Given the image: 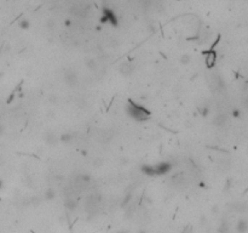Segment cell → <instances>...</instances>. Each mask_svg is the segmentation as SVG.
<instances>
[{
  "mask_svg": "<svg viewBox=\"0 0 248 233\" xmlns=\"http://www.w3.org/2000/svg\"><path fill=\"white\" fill-rule=\"evenodd\" d=\"M139 233H147V232H145V231H140Z\"/></svg>",
  "mask_w": 248,
  "mask_h": 233,
  "instance_id": "4dcf8cb0",
  "label": "cell"
},
{
  "mask_svg": "<svg viewBox=\"0 0 248 233\" xmlns=\"http://www.w3.org/2000/svg\"><path fill=\"white\" fill-rule=\"evenodd\" d=\"M64 26H65V27L72 26V21H70V20H65V21H64Z\"/></svg>",
  "mask_w": 248,
  "mask_h": 233,
  "instance_id": "484cf974",
  "label": "cell"
},
{
  "mask_svg": "<svg viewBox=\"0 0 248 233\" xmlns=\"http://www.w3.org/2000/svg\"><path fill=\"white\" fill-rule=\"evenodd\" d=\"M133 72V64L131 62H123L120 64V73L122 75H131Z\"/></svg>",
  "mask_w": 248,
  "mask_h": 233,
  "instance_id": "8992f818",
  "label": "cell"
},
{
  "mask_svg": "<svg viewBox=\"0 0 248 233\" xmlns=\"http://www.w3.org/2000/svg\"><path fill=\"white\" fill-rule=\"evenodd\" d=\"M128 163V158H126V157H122L121 159H120V164L121 165H126Z\"/></svg>",
  "mask_w": 248,
  "mask_h": 233,
  "instance_id": "7402d4cb",
  "label": "cell"
},
{
  "mask_svg": "<svg viewBox=\"0 0 248 233\" xmlns=\"http://www.w3.org/2000/svg\"><path fill=\"white\" fill-rule=\"evenodd\" d=\"M140 170H142V172L148 175V176H155V174H154V166H151V165H143V166L140 168Z\"/></svg>",
  "mask_w": 248,
  "mask_h": 233,
  "instance_id": "7c38bea8",
  "label": "cell"
},
{
  "mask_svg": "<svg viewBox=\"0 0 248 233\" xmlns=\"http://www.w3.org/2000/svg\"><path fill=\"white\" fill-rule=\"evenodd\" d=\"M50 101H51L52 103H55V102L57 101V96H56V95H51V98H50Z\"/></svg>",
  "mask_w": 248,
  "mask_h": 233,
  "instance_id": "d4e9b609",
  "label": "cell"
},
{
  "mask_svg": "<svg viewBox=\"0 0 248 233\" xmlns=\"http://www.w3.org/2000/svg\"><path fill=\"white\" fill-rule=\"evenodd\" d=\"M131 200H132V194H127L125 198H123V200H122V203H121V206H127L128 204H131Z\"/></svg>",
  "mask_w": 248,
  "mask_h": 233,
  "instance_id": "ac0fdd59",
  "label": "cell"
},
{
  "mask_svg": "<svg viewBox=\"0 0 248 233\" xmlns=\"http://www.w3.org/2000/svg\"><path fill=\"white\" fill-rule=\"evenodd\" d=\"M218 233H230V227L226 222H223L219 227H218Z\"/></svg>",
  "mask_w": 248,
  "mask_h": 233,
  "instance_id": "9a60e30c",
  "label": "cell"
},
{
  "mask_svg": "<svg viewBox=\"0 0 248 233\" xmlns=\"http://www.w3.org/2000/svg\"><path fill=\"white\" fill-rule=\"evenodd\" d=\"M205 53H207V57H206V64L208 68H212L216 62H217V52L214 50H209V51H206Z\"/></svg>",
  "mask_w": 248,
  "mask_h": 233,
  "instance_id": "5b68a950",
  "label": "cell"
},
{
  "mask_svg": "<svg viewBox=\"0 0 248 233\" xmlns=\"http://www.w3.org/2000/svg\"><path fill=\"white\" fill-rule=\"evenodd\" d=\"M55 24H56V23H55V21H54V20H48V21H47V23H46V26H47L48 28L55 27Z\"/></svg>",
  "mask_w": 248,
  "mask_h": 233,
  "instance_id": "603a6c76",
  "label": "cell"
},
{
  "mask_svg": "<svg viewBox=\"0 0 248 233\" xmlns=\"http://www.w3.org/2000/svg\"><path fill=\"white\" fill-rule=\"evenodd\" d=\"M64 206L69 211H74L76 209V202L74 200V198H72V197H67L65 200H64Z\"/></svg>",
  "mask_w": 248,
  "mask_h": 233,
  "instance_id": "52a82bcc",
  "label": "cell"
},
{
  "mask_svg": "<svg viewBox=\"0 0 248 233\" xmlns=\"http://www.w3.org/2000/svg\"><path fill=\"white\" fill-rule=\"evenodd\" d=\"M59 140L62 141V142H64V143H68V142H70L73 140V135L72 134H63L61 137H59Z\"/></svg>",
  "mask_w": 248,
  "mask_h": 233,
  "instance_id": "e0dca14e",
  "label": "cell"
},
{
  "mask_svg": "<svg viewBox=\"0 0 248 233\" xmlns=\"http://www.w3.org/2000/svg\"><path fill=\"white\" fill-rule=\"evenodd\" d=\"M85 63H86V67L90 70H95L97 68V63H96V61L93 58H87Z\"/></svg>",
  "mask_w": 248,
  "mask_h": 233,
  "instance_id": "4fadbf2b",
  "label": "cell"
},
{
  "mask_svg": "<svg viewBox=\"0 0 248 233\" xmlns=\"http://www.w3.org/2000/svg\"><path fill=\"white\" fill-rule=\"evenodd\" d=\"M226 120H227L226 115H224V114H218V115L214 118L213 123H214V125H217V126H223V125L226 123Z\"/></svg>",
  "mask_w": 248,
  "mask_h": 233,
  "instance_id": "9c48e42d",
  "label": "cell"
},
{
  "mask_svg": "<svg viewBox=\"0 0 248 233\" xmlns=\"http://www.w3.org/2000/svg\"><path fill=\"white\" fill-rule=\"evenodd\" d=\"M171 169H172V164L171 163L162 162V163H158L157 165L154 166V174L155 175H164V174H167Z\"/></svg>",
  "mask_w": 248,
  "mask_h": 233,
  "instance_id": "3957f363",
  "label": "cell"
},
{
  "mask_svg": "<svg viewBox=\"0 0 248 233\" xmlns=\"http://www.w3.org/2000/svg\"><path fill=\"white\" fill-rule=\"evenodd\" d=\"M20 27H21V29H29L30 22L28 20H21L20 21Z\"/></svg>",
  "mask_w": 248,
  "mask_h": 233,
  "instance_id": "d6986e66",
  "label": "cell"
},
{
  "mask_svg": "<svg viewBox=\"0 0 248 233\" xmlns=\"http://www.w3.org/2000/svg\"><path fill=\"white\" fill-rule=\"evenodd\" d=\"M230 187H231V180H230V178H229V180L226 181V186H225V191H227V189H229Z\"/></svg>",
  "mask_w": 248,
  "mask_h": 233,
  "instance_id": "cb8c5ba5",
  "label": "cell"
},
{
  "mask_svg": "<svg viewBox=\"0 0 248 233\" xmlns=\"http://www.w3.org/2000/svg\"><path fill=\"white\" fill-rule=\"evenodd\" d=\"M190 232H191V227H190V226H188V227H186V228H185L182 233H190Z\"/></svg>",
  "mask_w": 248,
  "mask_h": 233,
  "instance_id": "4316f807",
  "label": "cell"
},
{
  "mask_svg": "<svg viewBox=\"0 0 248 233\" xmlns=\"http://www.w3.org/2000/svg\"><path fill=\"white\" fill-rule=\"evenodd\" d=\"M127 113L131 118L136 119V120H139V121H143V120H148L151 115V112L149 109H147L142 104H138L136 103L134 101L130 100L128 101V106H127Z\"/></svg>",
  "mask_w": 248,
  "mask_h": 233,
  "instance_id": "6da1fadb",
  "label": "cell"
},
{
  "mask_svg": "<svg viewBox=\"0 0 248 233\" xmlns=\"http://www.w3.org/2000/svg\"><path fill=\"white\" fill-rule=\"evenodd\" d=\"M101 22H102V23H107V22H109V23L113 24V26H117L119 20H117V17H116L115 12H114L112 9H109V7H107V6H104L103 10H102Z\"/></svg>",
  "mask_w": 248,
  "mask_h": 233,
  "instance_id": "7a4b0ae2",
  "label": "cell"
},
{
  "mask_svg": "<svg viewBox=\"0 0 248 233\" xmlns=\"http://www.w3.org/2000/svg\"><path fill=\"white\" fill-rule=\"evenodd\" d=\"M179 61H180V63H182V64L186 66V64H189V63L191 62V56H190V55H188V53H184V55H182V56H180Z\"/></svg>",
  "mask_w": 248,
  "mask_h": 233,
  "instance_id": "5bb4252c",
  "label": "cell"
},
{
  "mask_svg": "<svg viewBox=\"0 0 248 233\" xmlns=\"http://www.w3.org/2000/svg\"><path fill=\"white\" fill-rule=\"evenodd\" d=\"M64 80L69 86H75L78 85V75L73 70H67L64 74Z\"/></svg>",
  "mask_w": 248,
  "mask_h": 233,
  "instance_id": "277c9868",
  "label": "cell"
},
{
  "mask_svg": "<svg viewBox=\"0 0 248 233\" xmlns=\"http://www.w3.org/2000/svg\"><path fill=\"white\" fill-rule=\"evenodd\" d=\"M55 197H56V191L54 188H47L45 194H44V198L46 200H52V199H55Z\"/></svg>",
  "mask_w": 248,
  "mask_h": 233,
  "instance_id": "8fae6325",
  "label": "cell"
},
{
  "mask_svg": "<svg viewBox=\"0 0 248 233\" xmlns=\"http://www.w3.org/2000/svg\"><path fill=\"white\" fill-rule=\"evenodd\" d=\"M103 163H104L103 158H95V159H93V165H95L96 168L102 166V165H103Z\"/></svg>",
  "mask_w": 248,
  "mask_h": 233,
  "instance_id": "ffe728a7",
  "label": "cell"
},
{
  "mask_svg": "<svg viewBox=\"0 0 248 233\" xmlns=\"http://www.w3.org/2000/svg\"><path fill=\"white\" fill-rule=\"evenodd\" d=\"M199 112H200V114L202 117L206 118L208 115V113H209V107L208 106H201V107H199Z\"/></svg>",
  "mask_w": 248,
  "mask_h": 233,
  "instance_id": "2e32d148",
  "label": "cell"
},
{
  "mask_svg": "<svg viewBox=\"0 0 248 233\" xmlns=\"http://www.w3.org/2000/svg\"><path fill=\"white\" fill-rule=\"evenodd\" d=\"M45 141L48 143V145H55V143L57 142V140H56V135L54 134V132H46L45 134Z\"/></svg>",
  "mask_w": 248,
  "mask_h": 233,
  "instance_id": "30bf717a",
  "label": "cell"
},
{
  "mask_svg": "<svg viewBox=\"0 0 248 233\" xmlns=\"http://www.w3.org/2000/svg\"><path fill=\"white\" fill-rule=\"evenodd\" d=\"M117 233H127V231H119Z\"/></svg>",
  "mask_w": 248,
  "mask_h": 233,
  "instance_id": "f546056e",
  "label": "cell"
},
{
  "mask_svg": "<svg viewBox=\"0 0 248 233\" xmlns=\"http://www.w3.org/2000/svg\"><path fill=\"white\" fill-rule=\"evenodd\" d=\"M236 229L238 233H246L247 229H248V223L246 220H240L236 225Z\"/></svg>",
  "mask_w": 248,
  "mask_h": 233,
  "instance_id": "ba28073f",
  "label": "cell"
},
{
  "mask_svg": "<svg viewBox=\"0 0 248 233\" xmlns=\"http://www.w3.org/2000/svg\"><path fill=\"white\" fill-rule=\"evenodd\" d=\"M212 211H213V212H214V214H217V212H218V211H219V208H218V206H217V205H214V206H213V208H212Z\"/></svg>",
  "mask_w": 248,
  "mask_h": 233,
  "instance_id": "83f0119b",
  "label": "cell"
},
{
  "mask_svg": "<svg viewBox=\"0 0 248 233\" xmlns=\"http://www.w3.org/2000/svg\"><path fill=\"white\" fill-rule=\"evenodd\" d=\"M233 117H234V118H240V117H241V112H240V109H237V108H236V109H234V111H233Z\"/></svg>",
  "mask_w": 248,
  "mask_h": 233,
  "instance_id": "44dd1931",
  "label": "cell"
},
{
  "mask_svg": "<svg viewBox=\"0 0 248 233\" xmlns=\"http://www.w3.org/2000/svg\"><path fill=\"white\" fill-rule=\"evenodd\" d=\"M4 130H5V129H4V126H3L1 124H0V135H1V134L4 132Z\"/></svg>",
  "mask_w": 248,
  "mask_h": 233,
  "instance_id": "f1b7e54d",
  "label": "cell"
}]
</instances>
